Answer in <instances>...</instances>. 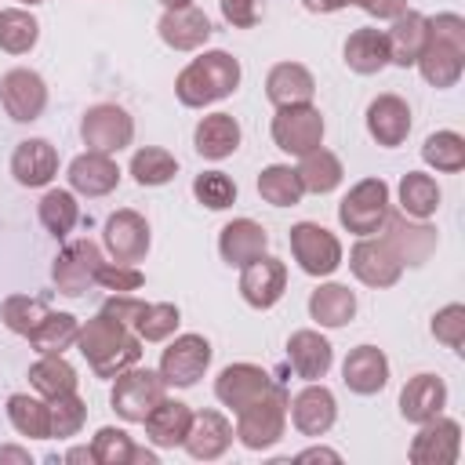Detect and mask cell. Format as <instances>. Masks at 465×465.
<instances>
[{"mask_svg": "<svg viewBox=\"0 0 465 465\" xmlns=\"http://www.w3.org/2000/svg\"><path fill=\"white\" fill-rule=\"evenodd\" d=\"M76 349L98 378H116L120 371H127L142 360V338L109 312H98L87 323H80Z\"/></svg>", "mask_w": 465, "mask_h": 465, "instance_id": "6da1fadb", "label": "cell"}, {"mask_svg": "<svg viewBox=\"0 0 465 465\" xmlns=\"http://www.w3.org/2000/svg\"><path fill=\"white\" fill-rule=\"evenodd\" d=\"M418 73L432 87H454L465 73V18L454 11H443L429 18V40L418 54Z\"/></svg>", "mask_w": 465, "mask_h": 465, "instance_id": "7a4b0ae2", "label": "cell"}, {"mask_svg": "<svg viewBox=\"0 0 465 465\" xmlns=\"http://www.w3.org/2000/svg\"><path fill=\"white\" fill-rule=\"evenodd\" d=\"M236 87H240V62L229 51H203V54H196L178 73V80H174V94L189 109L214 105V102L229 98Z\"/></svg>", "mask_w": 465, "mask_h": 465, "instance_id": "3957f363", "label": "cell"}, {"mask_svg": "<svg viewBox=\"0 0 465 465\" xmlns=\"http://www.w3.org/2000/svg\"><path fill=\"white\" fill-rule=\"evenodd\" d=\"M287 429V392L280 385H272L265 396H258L254 403H247L243 411H236V440L247 450H269Z\"/></svg>", "mask_w": 465, "mask_h": 465, "instance_id": "277c9868", "label": "cell"}, {"mask_svg": "<svg viewBox=\"0 0 465 465\" xmlns=\"http://www.w3.org/2000/svg\"><path fill=\"white\" fill-rule=\"evenodd\" d=\"M163 378L160 371H149V367H127L116 374V385L109 392V403L113 411L124 418V421H145V414L167 396L163 392Z\"/></svg>", "mask_w": 465, "mask_h": 465, "instance_id": "5b68a950", "label": "cell"}, {"mask_svg": "<svg viewBox=\"0 0 465 465\" xmlns=\"http://www.w3.org/2000/svg\"><path fill=\"white\" fill-rule=\"evenodd\" d=\"M102 312H109V316H116L120 323H127L142 341H167V338L174 334V327L182 323V320H178V305H171V302H153V305H145V302H134V298H127V294L109 298Z\"/></svg>", "mask_w": 465, "mask_h": 465, "instance_id": "8992f818", "label": "cell"}, {"mask_svg": "<svg viewBox=\"0 0 465 465\" xmlns=\"http://www.w3.org/2000/svg\"><path fill=\"white\" fill-rule=\"evenodd\" d=\"M385 214H389V185H385L381 178H363V182H356V185L345 193V200L338 203V222H341L349 232H356V236L378 232L381 222H385Z\"/></svg>", "mask_w": 465, "mask_h": 465, "instance_id": "52a82bcc", "label": "cell"}, {"mask_svg": "<svg viewBox=\"0 0 465 465\" xmlns=\"http://www.w3.org/2000/svg\"><path fill=\"white\" fill-rule=\"evenodd\" d=\"M272 142L291 156L312 153L316 145H323V113L312 102L280 105L272 116Z\"/></svg>", "mask_w": 465, "mask_h": 465, "instance_id": "ba28073f", "label": "cell"}, {"mask_svg": "<svg viewBox=\"0 0 465 465\" xmlns=\"http://www.w3.org/2000/svg\"><path fill=\"white\" fill-rule=\"evenodd\" d=\"M80 138L91 153H120L131 145L134 138V120L127 116V109L113 105V102H102V105H91L80 120Z\"/></svg>", "mask_w": 465, "mask_h": 465, "instance_id": "9c48e42d", "label": "cell"}, {"mask_svg": "<svg viewBox=\"0 0 465 465\" xmlns=\"http://www.w3.org/2000/svg\"><path fill=\"white\" fill-rule=\"evenodd\" d=\"M291 254L309 276H331L341 265V243L331 229L316 222H298L291 225Z\"/></svg>", "mask_w": 465, "mask_h": 465, "instance_id": "30bf717a", "label": "cell"}, {"mask_svg": "<svg viewBox=\"0 0 465 465\" xmlns=\"http://www.w3.org/2000/svg\"><path fill=\"white\" fill-rule=\"evenodd\" d=\"M207 367H211V341L203 334H178L160 356V378L163 385L174 389L196 385Z\"/></svg>", "mask_w": 465, "mask_h": 465, "instance_id": "8fae6325", "label": "cell"}, {"mask_svg": "<svg viewBox=\"0 0 465 465\" xmlns=\"http://www.w3.org/2000/svg\"><path fill=\"white\" fill-rule=\"evenodd\" d=\"M349 269L360 283L381 291V287H392L400 276H403V262L400 254L381 240V236H360L356 247L349 251Z\"/></svg>", "mask_w": 465, "mask_h": 465, "instance_id": "7c38bea8", "label": "cell"}, {"mask_svg": "<svg viewBox=\"0 0 465 465\" xmlns=\"http://www.w3.org/2000/svg\"><path fill=\"white\" fill-rule=\"evenodd\" d=\"M102 265V251L94 240H73L58 251L54 265H51V280L62 294L69 298H80L91 283H94V272Z\"/></svg>", "mask_w": 465, "mask_h": 465, "instance_id": "4fadbf2b", "label": "cell"}, {"mask_svg": "<svg viewBox=\"0 0 465 465\" xmlns=\"http://www.w3.org/2000/svg\"><path fill=\"white\" fill-rule=\"evenodd\" d=\"M407 458L414 465H454L461 458V425L443 414L421 421L418 436L411 440Z\"/></svg>", "mask_w": 465, "mask_h": 465, "instance_id": "5bb4252c", "label": "cell"}, {"mask_svg": "<svg viewBox=\"0 0 465 465\" xmlns=\"http://www.w3.org/2000/svg\"><path fill=\"white\" fill-rule=\"evenodd\" d=\"M0 102L15 124H33L47 105V84L33 69H11L0 76Z\"/></svg>", "mask_w": 465, "mask_h": 465, "instance_id": "9a60e30c", "label": "cell"}, {"mask_svg": "<svg viewBox=\"0 0 465 465\" xmlns=\"http://www.w3.org/2000/svg\"><path fill=\"white\" fill-rule=\"evenodd\" d=\"M378 232H385L381 240L400 254V262L403 265H421L432 251H436V229L432 225H425L421 218H407L403 211L400 214H385V222H381V229Z\"/></svg>", "mask_w": 465, "mask_h": 465, "instance_id": "2e32d148", "label": "cell"}, {"mask_svg": "<svg viewBox=\"0 0 465 465\" xmlns=\"http://www.w3.org/2000/svg\"><path fill=\"white\" fill-rule=\"evenodd\" d=\"M287 291V265L280 258H254L240 269V294L251 309H272Z\"/></svg>", "mask_w": 465, "mask_h": 465, "instance_id": "e0dca14e", "label": "cell"}, {"mask_svg": "<svg viewBox=\"0 0 465 465\" xmlns=\"http://www.w3.org/2000/svg\"><path fill=\"white\" fill-rule=\"evenodd\" d=\"M272 385H276L272 374L262 371L258 363H229V367H222V374L214 378V396L236 414V411H243L247 403H254L258 396H265Z\"/></svg>", "mask_w": 465, "mask_h": 465, "instance_id": "ac0fdd59", "label": "cell"}, {"mask_svg": "<svg viewBox=\"0 0 465 465\" xmlns=\"http://www.w3.org/2000/svg\"><path fill=\"white\" fill-rule=\"evenodd\" d=\"M105 251L113 254V262H142L145 251H149V222L138 214V211H113L105 218Z\"/></svg>", "mask_w": 465, "mask_h": 465, "instance_id": "d6986e66", "label": "cell"}, {"mask_svg": "<svg viewBox=\"0 0 465 465\" xmlns=\"http://www.w3.org/2000/svg\"><path fill=\"white\" fill-rule=\"evenodd\" d=\"M287 411H291V421L302 436H323V432H331V425L338 418L334 392L327 385H316V381H309L302 392H294Z\"/></svg>", "mask_w": 465, "mask_h": 465, "instance_id": "ffe728a7", "label": "cell"}, {"mask_svg": "<svg viewBox=\"0 0 465 465\" xmlns=\"http://www.w3.org/2000/svg\"><path fill=\"white\" fill-rule=\"evenodd\" d=\"M11 174L25 189H40L58 174V149L47 138H25L11 153Z\"/></svg>", "mask_w": 465, "mask_h": 465, "instance_id": "44dd1931", "label": "cell"}, {"mask_svg": "<svg viewBox=\"0 0 465 465\" xmlns=\"http://www.w3.org/2000/svg\"><path fill=\"white\" fill-rule=\"evenodd\" d=\"M341 381L356 396H374L389 385V356L378 345H356L341 363Z\"/></svg>", "mask_w": 465, "mask_h": 465, "instance_id": "7402d4cb", "label": "cell"}, {"mask_svg": "<svg viewBox=\"0 0 465 465\" xmlns=\"http://www.w3.org/2000/svg\"><path fill=\"white\" fill-rule=\"evenodd\" d=\"M367 131L385 149L403 145L407 134H411V105L400 94H378L367 105Z\"/></svg>", "mask_w": 465, "mask_h": 465, "instance_id": "603a6c76", "label": "cell"}, {"mask_svg": "<svg viewBox=\"0 0 465 465\" xmlns=\"http://www.w3.org/2000/svg\"><path fill=\"white\" fill-rule=\"evenodd\" d=\"M156 33H160V40H163L167 47H174V51H196V47H203L207 36H211V18H207L200 7H193V4H189V7H171V11L160 15Z\"/></svg>", "mask_w": 465, "mask_h": 465, "instance_id": "cb8c5ba5", "label": "cell"}, {"mask_svg": "<svg viewBox=\"0 0 465 465\" xmlns=\"http://www.w3.org/2000/svg\"><path fill=\"white\" fill-rule=\"evenodd\" d=\"M229 443H232V425H229L225 414H218V411H200V414H193L189 432H185V440H182V447H185L189 458H196V461H214V458H222V454L229 450Z\"/></svg>", "mask_w": 465, "mask_h": 465, "instance_id": "d4e9b609", "label": "cell"}, {"mask_svg": "<svg viewBox=\"0 0 465 465\" xmlns=\"http://www.w3.org/2000/svg\"><path fill=\"white\" fill-rule=\"evenodd\" d=\"M287 360H291V367H294L298 378L320 381L331 371V363H334V349H331V341L320 331H309L305 327V331H294L287 338Z\"/></svg>", "mask_w": 465, "mask_h": 465, "instance_id": "484cf974", "label": "cell"}, {"mask_svg": "<svg viewBox=\"0 0 465 465\" xmlns=\"http://www.w3.org/2000/svg\"><path fill=\"white\" fill-rule=\"evenodd\" d=\"M425 40H429V18L421 15V11H403V15H396L392 18V25L385 29V44H389V62L392 65H414L418 62V54H421V47H425Z\"/></svg>", "mask_w": 465, "mask_h": 465, "instance_id": "4316f807", "label": "cell"}, {"mask_svg": "<svg viewBox=\"0 0 465 465\" xmlns=\"http://www.w3.org/2000/svg\"><path fill=\"white\" fill-rule=\"evenodd\" d=\"M69 185L80 196H105L120 185V167H116L113 156L87 149L69 163Z\"/></svg>", "mask_w": 465, "mask_h": 465, "instance_id": "83f0119b", "label": "cell"}, {"mask_svg": "<svg viewBox=\"0 0 465 465\" xmlns=\"http://www.w3.org/2000/svg\"><path fill=\"white\" fill-rule=\"evenodd\" d=\"M265 247H269V232H265L254 218H232V222L218 232V251H222V258H225L229 265H236V269H243L247 262L262 258Z\"/></svg>", "mask_w": 465, "mask_h": 465, "instance_id": "f1b7e54d", "label": "cell"}, {"mask_svg": "<svg viewBox=\"0 0 465 465\" xmlns=\"http://www.w3.org/2000/svg\"><path fill=\"white\" fill-rule=\"evenodd\" d=\"M447 407V385L440 374H414L400 392V414L414 425L443 414Z\"/></svg>", "mask_w": 465, "mask_h": 465, "instance_id": "f546056e", "label": "cell"}, {"mask_svg": "<svg viewBox=\"0 0 465 465\" xmlns=\"http://www.w3.org/2000/svg\"><path fill=\"white\" fill-rule=\"evenodd\" d=\"M265 94H269V102L276 109L280 105H302V102H312L316 80L302 62H280L265 76Z\"/></svg>", "mask_w": 465, "mask_h": 465, "instance_id": "4dcf8cb0", "label": "cell"}, {"mask_svg": "<svg viewBox=\"0 0 465 465\" xmlns=\"http://www.w3.org/2000/svg\"><path fill=\"white\" fill-rule=\"evenodd\" d=\"M193 142H196V153L203 160H225V156H232L240 149V124L229 113H207L196 124Z\"/></svg>", "mask_w": 465, "mask_h": 465, "instance_id": "1f68e13d", "label": "cell"}, {"mask_svg": "<svg viewBox=\"0 0 465 465\" xmlns=\"http://www.w3.org/2000/svg\"><path fill=\"white\" fill-rule=\"evenodd\" d=\"M189 421H193V411H189V403H182V400H160L149 414H145V432H149V440L156 443V447H182V440H185V432H189Z\"/></svg>", "mask_w": 465, "mask_h": 465, "instance_id": "d6a6232c", "label": "cell"}, {"mask_svg": "<svg viewBox=\"0 0 465 465\" xmlns=\"http://www.w3.org/2000/svg\"><path fill=\"white\" fill-rule=\"evenodd\" d=\"M345 65L360 76L381 73L389 65V44H385V29H356L345 40Z\"/></svg>", "mask_w": 465, "mask_h": 465, "instance_id": "836d02e7", "label": "cell"}, {"mask_svg": "<svg viewBox=\"0 0 465 465\" xmlns=\"http://www.w3.org/2000/svg\"><path fill=\"white\" fill-rule=\"evenodd\" d=\"M309 316L320 327H345L356 316V294L345 283H320L309 294Z\"/></svg>", "mask_w": 465, "mask_h": 465, "instance_id": "e575fe53", "label": "cell"}, {"mask_svg": "<svg viewBox=\"0 0 465 465\" xmlns=\"http://www.w3.org/2000/svg\"><path fill=\"white\" fill-rule=\"evenodd\" d=\"M76 367L62 356V352H44L33 367H29V385L51 400V396H62V392H76Z\"/></svg>", "mask_w": 465, "mask_h": 465, "instance_id": "d590c367", "label": "cell"}, {"mask_svg": "<svg viewBox=\"0 0 465 465\" xmlns=\"http://www.w3.org/2000/svg\"><path fill=\"white\" fill-rule=\"evenodd\" d=\"M294 171H298L305 193H320V196H323V193H334V189L341 185V178H345L341 160H338L331 149H323V145H316L312 153H305Z\"/></svg>", "mask_w": 465, "mask_h": 465, "instance_id": "8d00e7d4", "label": "cell"}, {"mask_svg": "<svg viewBox=\"0 0 465 465\" xmlns=\"http://www.w3.org/2000/svg\"><path fill=\"white\" fill-rule=\"evenodd\" d=\"M7 418L22 436L51 440V407H47V400L29 396V392H15V396H7Z\"/></svg>", "mask_w": 465, "mask_h": 465, "instance_id": "74e56055", "label": "cell"}, {"mask_svg": "<svg viewBox=\"0 0 465 465\" xmlns=\"http://www.w3.org/2000/svg\"><path fill=\"white\" fill-rule=\"evenodd\" d=\"M400 207L407 218H432L436 207H440V185L432 174H421V171H407L400 178Z\"/></svg>", "mask_w": 465, "mask_h": 465, "instance_id": "f35d334b", "label": "cell"}, {"mask_svg": "<svg viewBox=\"0 0 465 465\" xmlns=\"http://www.w3.org/2000/svg\"><path fill=\"white\" fill-rule=\"evenodd\" d=\"M258 193L272 207H294L305 196V185H302V178H298V171L291 163H269L258 174Z\"/></svg>", "mask_w": 465, "mask_h": 465, "instance_id": "ab89813d", "label": "cell"}, {"mask_svg": "<svg viewBox=\"0 0 465 465\" xmlns=\"http://www.w3.org/2000/svg\"><path fill=\"white\" fill-rule=\"evenodd\" d=\"M40 222H44V229L51 232V236H69L73 232V225L80 222V203H76V196L69 193V189H47L44 196H40Z\"/></svg>", "mask_w": 465, "mask_h": 465, "instance_id": "60d3db41", "label": "cell"}, {"mask_svg": "<svg viewBox=\"0 0 465 465\" xmlns=\"http://www.w3.org/2000/svg\"><path fill=\"white\" fill-rule=\"evenodd\" d=\"M40 40V22L22 11V7H4L0 11V51L7 54H25Z\"/></svg>", "mask_w": 465, "mask_h": 465, "instance_id": "b9f144b4", "label": "cell"}, {"mask_svg": "<svg viewBox=\"0 0 465 465\" xmlns=\"http://www.w3.org/2000/svg\"><path fill=\"white\" fill-rule=\"evenodd\" d=\"M76 331H80V320L69 316V312H47L44 323L29 334V345L44 356V352H65L69 345H76Z\"/></svg>", "mask_w": 465, "mask_h": 465, "instance_id": "7bdbcfd3", "label": "cell"}, {"mask_svg": "<svg viewBox=\"0 0 465 465\" xmlns=\"http://www.w3.org/2000/svg\"><path fill=\"white\" fill-rule=\"evenodd\" d=\"M421 160L443 174H458L465 167V138L458 131H436L421 145Z\"/></svg>", "mask_w": 465, "mask_h": 465, "instance_id": "ee69618b", "label": "cell"}, {"mask_svg": "<svg viewBox=\"0 0 465 465\" xmlns=\"http://www.w3.org/2000/svg\"><path fill=\"white\" fill-rule=\"evenodd\" d=\"M131 174L138 185H167L178 174V160L160 145H145L131 156Z\"/></svg>", "mask_w": 465, "mask_h": 465, "instance_id": "f6af8a7d", "label": "cell"}, {"mask_svg": "<svg viewBox=\"0 0 465 465\" xmlns=\"http://www.w3.org/2000/svg\"><path fill=\"white\" fill-rule=\"evenodd\" d=\"M47 312H51V309H47L40 298H29V294H11V298H4V305H0L4 327L15 331V334H22V338H29V334L44 323Z\"/></svg>", "mask_w": 465, "mask_h": 465, "instance_id": "bcb514c9", "label": "cell"}, {"mask_svg": "<svg viewBox=\"0 0 465 465\" xmlns=\"http://www.w3.org/2000/svg\"><path fill=\"white\" fill-rule=\"evenodd\" d=\"M47 407H51V440L76 436V432L84 429V421H87V403H84L76 392L51 396Z\"/></svg>", "mask_w": 465, "mask_h": 465, "instance_id": "7dc6e473", "label": "cell"}, {"mask_svg": "<svg viewBox=\"0 0 465 465\" xmlns=\"http://www.w3.org/2000/svg\"><path fill=\"white\" fill-rule=\"evenodd\" d=\"M91 454H94V465H131V458H134V440H131L124 429L105 425V429L94 432Z\"/></svg>", "mask_w": 465, "mask_h": 465, "instance_id": "c3c4849f", "label": "cell"}, {"mask_svg": "<svg viewBox=\"0 0 465 465\" xmlns=\"http://www.w3.org/2000/svg\"><path fill=\"white\" fill-rule=\"evenodd\" d=\"M193 196L211 211H225L236 200V182L225 171H203L193 182Z\"/></svg>", "mask_w": 465, "mask_h": 465, "instance_id": "681fc988", "label": "cell"}, {"mask_svg": "<svg viewBox=\"0 0 465 465\" xmlns=\"http://www.w3.org/2000/svg\"><path fill=\"white\" fill-rule=\"evenodd\" d=\"M94 283L113 291V294H131V291H138L145 283V276L131 262H102L98 272H94Z\"/></svg>", "mask_w": 465, "mask_h": 465, "instance_id": "f907efd6", "label": "cell"}, {"mask_svg": "<svg viewBox=\"0 0 465 465\" xmlns=\"http://www.w3.org/2000/svg\"><path fill=\"white\" fill-rule=\"evenodd\" d=\"M432 334H436V341H443L447 349L461 352V345H465V305H458V302L443 305V309L432 316Z\"/></svg>", "mask_w": 465, "mask_h": 465, "instance_id": "816d5d0a", "label": "cell"}, {"mask_svg": "<svg viewBox=\"0 0 465 465\" xmlns=\"http://www.w3.org/2000/svg\"><path fill=\"white\" fill-rule=\"evenodd\" d=\"M222 4V18L236 29H251L262 22V0H218Z\"/></svg>", "mask_w": 465, "mask_h": 465, "instance_id": "f5cc1de1", "label": "cell"}, {"mask_svg": "<svg viewBox=\"0 0 465 465\" xmlns=\"http://www.w3.org/2000/svg\"><path fill=\"white\" fill-rule=\"evenodd\" d=\"M367 15H374V18H396V15H403L407 11V0H371L367 7H363Z\"/></svg>", "mask_w": 465, "mask_h": 465, "instance_id": "db71d44e", "label": "cell"}, {"mask_svg": "<svg viewBox=\"0 0 465 465\" xmlns=\"http://www.w3.org/2000/svg\"><path fill=\"white\" fill-rule=\"evenodd\" d=\"M294 461H331V465H338V461H341V454H338V450H331V447H309V450L294 454Z\"/></svg>", "mask_w": 465, "mask_h": 465, "instance_id": "11a10c76", "label": "cell"}, {"mask_svg": "<svg viewBox=\"0 0 465 465\" xmlns=\"http://www.w3.org/2000/svg\"><path fill=\"white\" fill-rule=\"evenodd\" d=\"M302 4H305V11H312V15H331V11L349 7L352 0H302Z\"/></svg>", "mask_w": 465, "mask_h": 465, "instance_id": "9f6ffc18", "label": "cell"}, {"mask_svg": "<svg viewBox=\"0 0 465 465\" xmlns=\"http://www.w3.org/2000/svg\"><path fill=\"white\" fill-rule=\"evenodd\" d=\"M7 461H15V465H33V454H29L25 447H0V465H7Z\"/></svg>", "mask_w": 465, "mask_h": 465, "instance_id": "6f0895ef", "label": "cell"}, {"mask_svg": "<svg viewBox=\"0 0 465 465\" xmlns=\"http://www.w3.org/2000/svg\"><path fill=\"white\" fill-rule=\"evenodd\" d=\"M65 461H69V465H80V461H87V465H91V461H94V454H91V447H73V450L65 454Z\"/></svg>", "mask_w": 465, "mask_h": 465, "instance_id": "680465c9", "label": "cell"}, {"mask_svg": "<svg viewBox=\"0 0 465 465\" xmlns=\"http://www.w3.org/2000/svg\"><path fill=\"white\" fill-rule=\"evenodd\" d=\"M163 4V11H171V7H189L193 0H160Z\"/></svg>", "mask_w": 465, "mask_h": 465, "instance_id": "91938a15", "label": "cell"}, {"mask_svg": "<svg viewBox=\"0 0 465 465\" xmlns=\"http://www.w3.org/2000/svg\"><path fill=\"white\" fill-rule=\"evenodd\" d=\"M352 4H356V7H367V4H371V0H352Z\"/></svg>", "mask_w": 465, "mask_h": 465, "instance_id": "94428289", "label": "cell"}, {"mask_svg": "<svg viewBox=\"0 0 465 465\" xmlns=\"http://www.w3.org/2000/svg\"><path fill=\"white\" fill-rule=\"evenodd\" d=\"M18 4H29L33 7V4H44V0H18Z\"/></svg>", "mask_w": 465, "mask_h": 465, "instance_id": "6125c7cd", "label": "cell"}]
</instances>
